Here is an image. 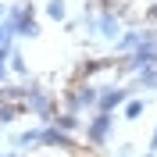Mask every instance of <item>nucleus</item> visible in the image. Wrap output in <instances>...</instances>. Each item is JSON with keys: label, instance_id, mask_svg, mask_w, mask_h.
<instances>
[{"label": "nucleus", "instance_id": "1", "mask_svg": "<svg viewBox=\"0 0 157 157\" xmlns=\"http://www.w3.org/2000/svg\"><path fill=\"white\" fill-rule=\"evenodd\" d=\"M14 32V39H36L39 32V21H36V7H32L29 0H18V4H11L7 7V18H4Z\"/></svg>", "mask_w": 157, "mask_h": 157}, {"label": "nucleus", "instance_id": "2", "mask_svg": "<svg viewBox=\"0 0 157 157\" xmlns=\"http://www.w3.org/2000/svg\"><path fill=\"white\" fill-rule=\"evenodd\" d=\"M25 111L39 118V125H54V118H57V107H54V97H50L47 89L39 86V82H25Z\"/></svg>", "mask_w": 157, "mask_h": 157}, {"label": "nucleus", "instance_id": "3", "mask_svg": "<svg viewBox=\"0 0 157 157\" xmlns=\"http://www.w3.org/2000/svg\"><path fill=\"white\" fill-rule=\"evenodd\" d=\"M86 32H93V36H100V39H111V43H118V36H121V18H118L114 11L107 7V4H100V11L93 14V21L86 25Z\"/></svg>", "mask_w": 157, "mask_h": 157}, {"label": "nucleus", "instance_id": "4", "mask_svg": "<svg viewBox=\"0 0 157 157\" xmlns=\"http://www.w3.org/2000/svg\"><path fill=\"white\" fill-rule=\"evenodd\" d=\"M97 100H100V86H93V82H78L68 97H64V111L82 118V111H97Z\"/></svg>", "mask_w": 157, "mask_h": 157}, {"label": "nucleus", "instance_id": "5", "mask_svg": "<svg viewBox=\"0 0 157 157\" xmlns=\"http://www.w3.org/2000/svg\"><path fill=\"white\" fill-rule=\"evenodd\" d=\"M118 68L128 71V75H139V71H147V68H157V43H150V47H139V50H132V54H125V57L118 61Z\"/></svg>", "mask_w": 157, "mask_h": 157}, {"label": "nucleus", "instance_id": "6", "mask_svg": "<svg viewBox=\"0 0 157 157\" xmlns=\"http://www.w3.org/2000/svg\"><path fill=\"white\" fill-rule=\"evenodd\" d=\"M111 128H114V114L93 111V114L86 118V143H89V147H104L107 136H111Z\"/></svg>", "mask_w": 157, "mask_h": 157}, {"label": "nucleus", "instance_id": "7", "mask_svg": "<svg viewBox=\"0 0 157 157\" xmlns=\"http://www.w3.org/2000/svg\"><path fill=\"white\" fill-rule=\"evenodd\" d=\"M128 97H136V89H132V86H100L97 111H100V114H114L118 107H125Z\"/></svg>", "mask_w": 157, "mask_h": 157}, {"label": "nucleus", "instance_id": "8", "mask_svg": "<svg viewBox=\"0 0 157 157\" xmlns=\"http://www.w3.org/2000/svg\"><path fill=\"white\" fill-rule=\"evenodd\" d=\"M150 43H157V29H125L121 36H118L114 50L118 54H132V50L150 47Z\"/></svg>", "mask_w": 157, "mask_h": 157}, {"label": "nucleus", "instance_id": "9", "mask_svg": "<svg viewBox=\"0 0 157 157\" xmlns=\"http://www.w3.org/2000/svg\"><path fill=\"white\" fill-rule=\"evenodd\" d=\"M39 147H61L64 150V147H75V143H71V136L61 132L57 125H43L39 128Z\"/></svg>", "mask_w": 157, "mask_h": 157}, {"label": "nucleus", "instance_id": "10", "mask_svg": "<svg viewBox=\"0 0 157 157\" xmlns=\"http://www.w3.org/2000/svg\"><path fill=\"white\" fill-rule=\"evenodd\" d=\"M39 128H43V125L18 132V136L11 139V150H18V154H25V150H36V147H39Z\"/></svg>", "mask_w": 157, "mask_h": 157}, {"label": "nucleus", "instance_id": "11", "mask_svg": "<svg viewBox=\"0 0 157 157\" xmlns=\"http://www.w3.org/2000/svg\"><path fill=\"white\" fill-rule=\"evenodd\" d=\"M21 114H29V111H25V104H11V100H4V104H0V125H11V121H18Z\"/></svg>", "mask_w": 157, "mask_h": 157}, {"label": "nucleus", "instance_id": "12", "mask_svg": "<svg viewBox=\"0 0 157 157\" xmlns=\"http://www.w3.org/2000/svg\"><path fill=\"white\" fill-rule=\"evenodd\" d=\"M143 111H147V100H143V97H128L125 107H121V114H125L128 121H139V118H143Z\"/></svg>", "mask_w": 157, "mask_h": 157}, {"label": "nucleus", "instance_id": "13", "mask_svg": "<svg viewBox=\"0 0 157 157\" xmlns=\"http://www.w3.org/2000/svg\"><path fill=\"white\" fill-rule=\"evenodd\" d=\"M7 68L14 71V75H29V64H25V54H21L18 43L11 47V61H7Z\"/></svg>", "mask_w": 157, "mask_h": 157}, {"label": "nucleus", "instance_id": "14", "mask_svg": "<svg viewBox=\"0 0 157 157\" xmlns=\"http://www.w3.org/2000/svg\"><path fill=\"white\" fill-rule=\"evenodd\" d=\"M54 125H57L61 132H68V136H71V132L82 125V118H78V114H68V111H64V114H57V118H54Z\"/></svg>", "mask_w": 157, "mask_h": 157}, {"label": "nucleus", "instance_id": "15", "mask_svg": "<svg viewBox=\"0 0 157 157\" xmlns=\"http://www.w3.org/2000/svg\"><path fill=\"white\" fill-rule=\"evenodd\" d=\"M47 18L64 21V18H68V4H64V0H47Z\"/></svg>", "mask_w": 157, "mask_h": 157}, {"label": "nucleus", "instance_id": "16", "mask_svg": "<svg viewBox=\"0 0 157 157\" xmlns=\"http://www.w3.org/2000/svg\"><path fill=\"white\" fill-rule=\"evenodd\" d=\"M143 86H147V89H157V68H147V71L136 75V86H132V89H143Z\"/></svg>", "mask_w": 157, "mask_h": 157}, {"label": "nucleus", "instance_id": "17", "mask_svg": "<svg viewBox=\"0 0 157 157\" xmlns=\"http://www.w3.org/2000/svg\"><path fill=\"white\" fill-rule=\"evenodd\" d=\"M14 47V43H11ZM11 47H0V86H7V78H11V68H7V61H11Z\"/></svg>", "mask_w": 157, "mask_h": 157}, {"label": "nucleus", "instance_id": "18", "mask_svg": "<svg viewBox=\"0 0 157 157\" xmlns=\"http://www.w3.org/2000/svg\"><path fill=\"white\" fill-rule=\"evenodd\" d=\"M11 43H18V39H14V32H11L7 21H0V47H11Z\"/></svg>", "mask_w": 157, "mask_h": 157}, {"label": "nucleus", "instance_id": "19", "mask_svg": "<svg viewBox=\"0 0 157 157\" xmlns=\"http://www.w3.org/2000/svg\"><path fill=\"white\" fill-rule=\"evenodd\" d=\"M147 147H150V150H157V128L150 132V143H147Z\"/></svg>", "mask_w": 157, "mask_h": 157}, {"label": "nucleus", "instance_id": "20", "mask_svg": "<svg viewBox=\"0 0 157 157\" xmlns=\"http://www.w3.org/2000/svg\"><path fill=\"white\" fill-rule=\"evenodd\" d=\"M147 18H150V21H157V4H150V11H147Z\"/></svg>", "mask_w": 157, "mask_h": 157}, {"label": "nucleus", "instance_id": "21", "mask_svg": "<svg viewBox=\"0 0 157 157\" xmlns=\"http://www.w3.org/2000/svg\"><path fill=\"white\" fill-rule=\"evenodd\" d=\"M7 7H11V4H4V0H0V21L7 18Z\"/></svg>", "mask_w": 157, "mask_h": 157}, {"label": "nucleus", "instance_id": "22", "mask_svg": "<svg viewBox=\"0 0 157 157\" xmlns=\"http://www.w3.org/2000/svg\"><path fill=\"white\" fill-rule=\"evenodd\" d=\"M0 157H18V150H7V154H0Z\"/></svg>", "mask_w": 157, "mask_h": 157}, {"label": "nucleus", "instance_id": "23", "mask_svg": "<svg viewBox=\"0 0 157 157\" xmlns=\"http://www.w3.org/2000/svg\"><path fill=\"white\" fill-rule=\"evenodd\" d=\"M143 157H154V154H143Z\"/></svg>", "mask_w": 157, "mask_h": 157}]
</instances>
